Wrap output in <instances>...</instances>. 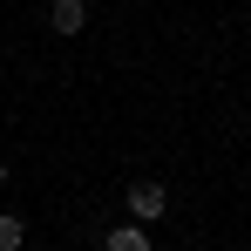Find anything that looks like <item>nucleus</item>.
Masks as SVG:
<instances>
[{
  "label": "nucleus",
  "instance_id": "1",
  "mask_svg": "<svg viewBox=\"0 0 251 251\" xmlns=\"http://www.w3.org/2000/svg\"><path fill=\"white\" fill-rule=\"evenodd\" d=\"M123 204H129V217H136V224H156V217L170 210V183L143 176V183H129V190H123Z\"/></svg>",
  "mask_w": 251,
  "mask_h": 251
},
{
  "label": "nucleus",
  "instance_id": "2",
  "mask_svg": "<svg viewBox=\"0 0 251 251\" xmlns=\"http://www.w3.org/2000/svg\"><path fill=\"white\" fill-rule=\"evenodd\" d=\"M102 251H156V238H150V224H116V231H102Z\"/></svg>",
  "mask_w": 251,
  "mask_h": 251
},
{
  "label": "nucleus",
  "instance_id": "3",
  "mask_svg": "<svg viewBox=\"0 0 251 251\" xmlns=\"http://www.w3.org/2000/svg\"><path fill=\"white\" fill-rule=\"evenodd\" d=\"M48 27L54 34H82L88 27V0H48Z\"/></svg>",
  "mask_w": 251,
  "mask_h": 251
},
{
  "label": "nucleus",
  "instance_id": "4",
  "mask_svg": "<svg viewBox=\"0 0 251 251\" xmlns=\"http://www.w3.org/2000/svg\"><path fill=\"white\" fill-rule=\"evenodd\" d=\"M21 238H27V224L14 210H0V251H21Z\"/></svg>",
  "mask_w": 251,
  "mask_h": 251
},
{
  "label": "nucleus",
  "instance_id": "5",
  "mask_svg": "<svg viewBox=\"0 0 251 251\" xmlns=\"http://www.w3.org/2000/svg\"><path fill=\"white\" fill-rule=\"evenodd\" d=\"M0 190H7V163H0Z\"/></svg>",
  "mask_w": 251,
  "mask_h": 251
}]
</instances>
